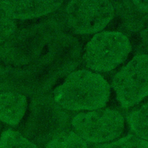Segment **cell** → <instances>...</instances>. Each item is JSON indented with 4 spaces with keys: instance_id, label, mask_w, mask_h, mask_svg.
<instances>
[{
    "instance_id": "cell-1",
    "label": "cell",
    "mask_w": 148,
    "mask_h": 148,
    "mask_svg": "<svg viewBox=\"0 0 148 148\" xmlns=\"http://www.w3.org/2000/svg\"><path fill=\"white\" fill-rule=\"evenodd\" d=\"M65 28L57 18L53 17L16 28L0 43V64L23 66L36 63Z\"/></svg>"
},
{
    "instance_id": "cell-2",
    "label": "cell",
    "mask_w": 148,
    "mask_h": 148,
    "mask_svg": "<svg viewBox=\"0 0 148 148\" xmlns=\"http://www.w3.org/2000/svg\"><path fill=\"white\" fill-rule=\"evenodd\" d=\"M110 87L100 74L87 69L75 71L54 91V98L65 110L91 111L108 103Z\"/></svg>"
},
{
    "instance_id": "cell-3",
    "label": "cell",
    "mask_w": 148,
    "mask_h": 148,
    "mask_svg": "<svg viewBox=\"0 0 148 148\" xmlns=\"http://www.w3.org/2000/svg\"><path fill=\"white\" fill-rule=\"evenodd\" d=\"M131 51L132 45L127 35L117 31H102L87 43L82 60L91 71L108 72L123 64Z\"/></svg>"
},
{
    "instance_id": "cell-4",
    "label": "cell",
    "mask_w": 148,
    "mask_h": 148,
    "mask_svg": "<svg viewBox=\"0 0 148 148\" xmlns=\"http://www.w3.org/2000/svg\"><path fill=\"white\" fill-rule=\"evenodd\" d=\"M57 18L75 35H90L102 31L114 18L115 6L109 1H71Z\"/></svg>"
},
{
    "instance_id": "cell-5",
    "label": "cell",
    "mask_w": 148,
    "mask_h": 148,
    "mask_svg": "<svg viewBox=\"0 0 148 148\" xmlns=\"http://www.w3.org/2000/svg\"><path fill=\"white\" fill-rule=\"evenodd\" d=\"M112 86L124 109L137 105L148 97V54L134 56L115 73Z\"/></svg>"
},
{
    "instance_id": "cell-6",
    "label": "cell",
    "mask_w": 148,
    "mask_h": 148,
    "mask_svg": "<svg viewBox=\"0 0 148 148\" xmlns=\"http://www.w3.org/2000/svg\"><path fill=\"white\" fill-rule=\"evenodd\" d=\"M75 132L86 142L105 143L119 138L125 125L123 114L110 109H99L76 114L71 120Z\"/></svg>"
},
{
    "instance_id": "cell-7",
    "label": "cell",
    "mask_w": 148,
    "mask_h": 148,
    "mask_svg": "<svg viewBox=\"0 0 148 148\" xmlns=\"http://www.w3.org/2000/svg\"><path fill=\"white\" fill-rule=\"evenodd\" d=\"M58 80L38 64L23 66L0 64V92L34 97L47 94Z\"/></svg>"
},
{
    "instance_id": "cell-8",
    "label": "cell",
    "mask_w": 148,
    "mask_h": 148,
    "mask_svg": "<svg viewBox=\"0 0 148 148\" xmlns=\"http://www.w3.org/2000/svg\"><path fill=\"white\" fill-rule=\"evenodd\" d=\"M117 31L126 34L141 32L148 27L147 1H114Z\"/></svg>"
},
{
    "instance_id": "cell-9",
    "label": "cell",
    "mask_w": 148,
    "mask_h": 148,
    "mask_svg": "<svg viewBox=\"0 0 148 148\" xmlns=\"http://www.w3.org/2000/svg\"><path fill=\"white\" fill-rule=\"evenodd\" d=\"M62 1H0V12L14 20L40 17L60 9Z\"/></svg>"
},
{
    "instance_id": "cell-10",
    "label": "cell",
    "mask_w": 148,
    "mask_h": 148,
    "mask_svg": "<svg viewBox=\"0 0 148 148\" xmlns=\"http://www.w3.org/2000/svg\"><path fill=\"white\" fill-rule=\"evenodd\" d=\"M27 107V100L24 95L12 91L0 92L1 121L10 125L18 124Z\"/></svg>"
},
{
    "instance_id": "cell-11",
    "label": "cell",
    "mask_w": 148,
    "mask_h": 148,
    "mask_svg": "<svg viewBox=\"0 0 148 148\" xmlns=\"http://www.w3.org/2000/svg\"><path fill=\"white\" fill-rule=\"evenodd\" d=\"M128 123L135 136L148 142V101L128 115Z\"/></svg>"
},
{
    "instance_id": "cell-12",
    "label": "cell",
    "mask_w": 148,
    "mask_h": 148,
    "mask_svg": "<svg viewBox=\"0 0 148 148\" xmlns=\"http://www.w3.org/2000/svg\"><path fill=\"white\" fill-rule=\"evenodd\" d=\"M46 148H88L87 142L75 131H63L54 136Z\"/></svg>"
},
{
    "instance_id": "cell-13",
    "label": "cell",
    "mask_w": 148,
    "mask_h": 148,
    "mask_svg": "<svg viewBox=\"0 0 148 148\" xmlns=\"http://www.w3.org/2000/svg\"><path fill=\"white\" fill-rule=\"evenodd\" d=\"M0 148H37L29 139L13 130L4 131L0 138Z\"/></svg>"
},
{
    "instance_id": "cell-14",
    "label": "cell",
    "mask_w": 148,
    "mask_h": 148,
    "mask_svg": "<svg viewBox=\"0 0 148 148\" xmlns=\"http://www.w3.org/2000/svg\"><path fill=\"white\" fill-rule=\"evenodd\" d=\"M95 148H148V142L130 134L116 140L99 145Z\"/></svg>"
},
{
    "instance_id": "cell-15",
    "label": "cell",
    "mask_w": 148,
    "mask_h": 148,
    "mask_svg": "<svg viewBox=\"0 0 148 148\" xmlns=\"http://www.w3.org/2000/svg\"><path fill=\"white\" fill-rule=\"evenodd\" d=\"M16 28L15 21L0 12V43L6 40Z\"/></svg>"
},
{
    "instance_id": "cell-16",
    "label": "cell",
    "mask_w": 148,
    "mask_h": 148,
    "mask_svg": "<svg viewBox=\"0 0 148 148\" xmlns=\"http://www.w3.org/2000/svg\"><path fill=\"white\" fill-rule=\"evenodd\" d=\"M139 36L141 38L143 47L145 49H146L145 54H148V27L140 32Z\"/></svg>"
}]
</instances>
